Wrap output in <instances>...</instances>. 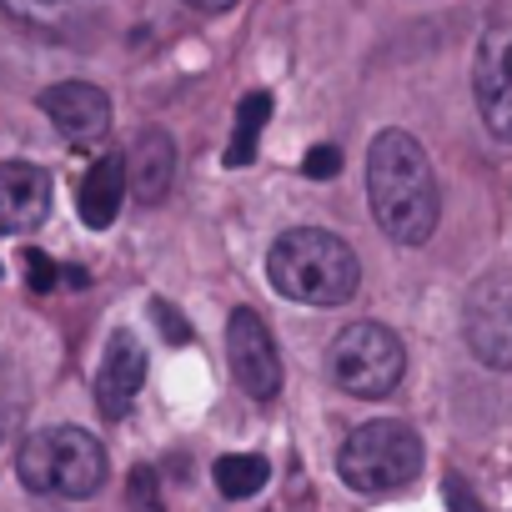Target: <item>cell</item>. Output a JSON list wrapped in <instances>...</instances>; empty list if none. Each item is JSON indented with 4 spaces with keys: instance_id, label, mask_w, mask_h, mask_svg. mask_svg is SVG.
<instances>
[{
    "instance_id": "6da1fadb",
    "label": "cell",
    "mask_w": 512,
    "mask_h": 512,
    "mask_svg": "<svg viewBox=\"0 0 512 512\" xmlns=\"http://www.w3.org/2000/svg\"><path fill=\"white\" fill-rule=\"evenodd\" d=\"M367 201L377 226L397 246H422L437 231L442 216V191L437 171L412 131H377L367 146Z\"/></svg>"
},
{
    "instance_id": "7a4b0ae2",
    "label": "cell",
    "mask_w": 512,
    "mask_h": 512,
    "mask_svg": "<svg viewBox=\"0 0 512 512\" xmlns=\"http://www.w3.org/2000/svg\"><path fill=\"white\" fill-rule=\"evenodd\" d=\"M267 277L272 287L287 297V302H302V307H342L357 297V282H362V262L357 251L322 231V226H297V231H282L267 251Z\"/></svg>"
},
{
    "instance_id": "3957f363",
    "label": "cell",
    "mask_w": 512,
    "mask_h": 512,
    "mask_svg": "<svg viewBox=\"0 0 512 512\" xmlns=\"http://www.w3.org/2000/svg\"><path fill=\"white\" fill-rule=\"evenodd\" d=\"M16 472L31 492L81 502L106 487V447L81 427H41L21 442Z\"/></svg>"
},
{
    "instance_id": "277c9868",
    "label": "cell",
    "mask_w": 512,
    "mask_h": 512,
    "mask_svg": "<svg viewBox=\"0 0 512 512\" xmlns=\"http://www.w3.org/2000/svg\"><path fill=\"white\" fill-rule=\"evenodd\" d=\"M337 472H342V482H347L352 492H367V497L397 492V487H407V482L422 472V437H417L407 422H392V417L362 422V427L342 442Z\"/></svg>"
},
{
    "instance_id": "5b68a950",
    "label": "cell",
    "mask_w": 512,
    "mask_h": 512,
    "mask_svg": "<svg viewBox=\"0 0 512 512\" xmlns=\"http://www.w3.org/2000/svg\"><path fill=\"white\" fill-rule=\"evenodd\" d=\"M327 372L352 397H392L407 377V347L382 322H352L332 337Z\"/></svg>"
},
{
    "instance_id": "8992f818",
    "label": "cell",
    "mask_w": 512,
    "mask_h": 512,
    "mask_svg": "<svg viewBox=\"0 0 512 512\" xmlns=\"http://www.w3.org/2000/svg\"><path fill=\"white\" fill-rule=\"evenodd\" d=\"M462 337L492 372H512V272H487L462 302Z\"/></svg>"
},
{
    "instance_id": "52a82bcc",
    "label": "cell",
    "mask_w": 512,
    "mask_h": 512,
    "mask_svg": "<svg viewBox=\"0 0 512 512\" xmlns=\"http://www.w3.org/2000/svg\"><path fill=\"white\" fill-rule=\"evenodd\" d=\"M226 357H231V377L241 382L246 397L272 402L282 392V352L272 327L256 317L251 307H236L226 322Z\"/></svg>"
},
{
    "instance_id": "ba28073f",
    "label": "cell",
    "mask_w": 512,
    "mask_h": 512,
    "mask_svg": "<svg viewBox=\"0 0 512 512\" xmlns=\"http://www.w3.org/2000/svg\"><path fill=\"white\" fill-rule=\"evenodd\" d=\"M472 91H477V111L487 131L497 141H512V26H492L477 41Z\"/></svg>"
},
{
    "instance_id": "9c48e42d",
    "label": "cell",
    "mask_w": 512,
    "mask_h": 512,
    "mask_svg": "<svg viewBox=\"0 0 512 512\" xmlns=\"http://www.w3.org/2000/svg\"><path fill=\"white\" fill-rule=\"evenodd\" d=\"M41 111L71 146H96L111 131V96L91 81H61L41 91Z\"/></svg>"
},
{
    "instance_id": "30bf717a",
    "label": "cell",
    "mask_w": 512,
    "mask_h": 512,
    "mask_svg": "<svg viewBox=\"0 0 512 512\" xmlns=\"http://www.w3.org/2000/svg\"><path fill=\"white\" fill-rule=\"evenodd\" d=\"M141 382H146V347L136 342V332H111L106 362L96 372V407H101V417L121 422L131 412Z\"/></svg>"
},
{
    "instance_id": "8fae6325",
    "label": "cell",
    "mask_w": 512,
    "mask_h": 512,
    "mask_svg": "<svg viewBox=\"0 0 512 512\" xmlns=\"http://www.w3.org/2000/svg\"><path fill=\"white\" fill-rule=\"evenodd\" d=\"M51 216V176L31 161H0V236L36 231Z\"/></svg>"
},
{
    "instance_id": "7c38bea8",
    "label": "cell",
    "mask_w": 512,
    "mask_h": 512,
    "mask_svg": "<svg viewBox=\"0 0 512 512\" xmlns=\"http://www.w3.org/2000/svg\"><path fill=\"white\" fill-rule=\"evenodd\" d=\"M171 181H176V141L166 131H156V126L136 131V141L126 151V186H131V196L151 206V201H161L171 191Z\"/></svg>"
},
{
    "instance_id": "4fadbf2b",
    "label": "cell",
    "mask_w": 512,
    "mask_h": 512,
    "mask_svg": "<svg viewBox=\"0 0 512 512\" xmlns=\"http://www.w3.org/2000/svg\"><path fill=\"white\" fill-rule=\"evenodd\" d=\"M121 196H126V161L121 156H96L91 171L76 186V211H81L86 226L106 231L121 216Z\"/></svg>"
},
{
    "instance_id": "5bb4252c",
    "label": "cell",
    "mask_w": 512,
    "mask_h": 512,
    "mask_svg": "<svg viewBox=\"0 0 512 512\" xmlns=\"http://www.w3.org/2000/svg\"><path fill=\"white\" fill-rule=\"evenodd\" d=\"M211 477H216V492H221V497L241 502V497H256V492L267 487L272 462H267L262 452H226V457H216Z\"/></svg>"
},
{
    "instance_id": "9a60e30c",
    "label": "cell",
    "mask_w": 512,
    "mask_h": 512,
    "mask_svg": "<svg viewBox=\"0 0 512 512\" xmlns=\"http://www.w3.org/2000/svg\"><path fill=\"white\" fill-rule=\"evenodd\" d=\"M267 116H272V96L267 91H246L241 106H236V136L226 146V166H251L256 161V141L267 131Z\"/></svg>"
},
{
    "instance_id": "2e32d148",
    "label": "cell",
    "mask_w": 512,
    "mask_h": 512,
    "mask_svg": "<svg viewBox=\"0 0 512 512\" xmlns=\"http://www.w3.org/2000/svg\"><path fill=\"white\" fill-rule=\"evenodd\" d=\"M26 407H31V387H26V372L0 357V442H11L26 422Z\"/></svg>"
},
{
    "instance_id": "e0dca14e",
    "label": "cell",
    "mask_w": 512,
    "mask_h": 512,
    "mask_svg": "<svg viewBox=\"0 0 512 512\" xmlns=\"http://www.w3.org/2000/svg\"><path fill=\"white\" fill-rule=\"evenodd\" d=\"M126 492H131V512H161V497H156V472H151V467H136Z\"/></svg>"
},
{
    "instance_id": "ac0fdd59",
    "label": "cell",
    "mask_w": 512,
    "mask_h": 512,
    "mask_svg": "<svg viewBox=\"0 0 512 512\" xmlns=\"http://www.w3.org/2000/svg\"><path fill=\"white\" fill-rule=\"evenodd\" d=\"M21 262H26V272H31L26 282H31L36 292H51V287H56V272H61V267L51 262V256H46V251H36V246H26V251H21Z\"/></svg>"
},
{
    "instance_id": "d6986e66",
    "label": "cell",
    "mask_w": 512,
    "mask_h": 512,
    "mask_svg": "<svg viewBox=\"0 0 512 512\" xmlns=\"http://www.w3.org/2000/svg\"><path fill=\"white\" fill-rule=\"evenodd\" d=\"M11 16H21V21H56L71 0H0Z\"/></svg>"
},
{
    "instance_id": "ffe728a7",
    "label": "cell",
    "mask_w": 512,
    "mask_h": 512,
    "mask_svg": "<svg viewBox=\"0 0 512 512\" xmlns=\"http://www.w3.org/2000/svg\"><path fill=\"white\" fill-rule=\"evenodd\" d=\"M302 171H307L312 181H332V176L342 171V151H337V146H317V151H307Z\"/></svg>"
},
{
    "instance_id": "44dd1931",
    "label": "cell",
    "mask_w": 512,
    "mask_h": 512,
    "mask_svg": "<svg viewBox=\"0 0 512 512\" xmlns=\"http://www.w3.org/2000/svg\"><path fill=\"white\" fill-rule=\"evenodd\" d=\"M151 312H156V322L166 327V337H171V342H191V327L181 322V312H176L171 302H151Z\"/></svg>"
},
{
    "instance_id": "7402d4cb",
    "label": "cell",
    "mask_w": 512,
    "mask_h": 512,
    "mask_svg": "<svg viewBox=\"0 0 512 512\" xmlns=\"http://www.w3.org/2000/svg\"><path fill=\"white\" fill-rule=\"evenodd\" d=\"M191 11H201V16H221V11H231L236 0H186Z\"/></svg>"
}]
</instances>
